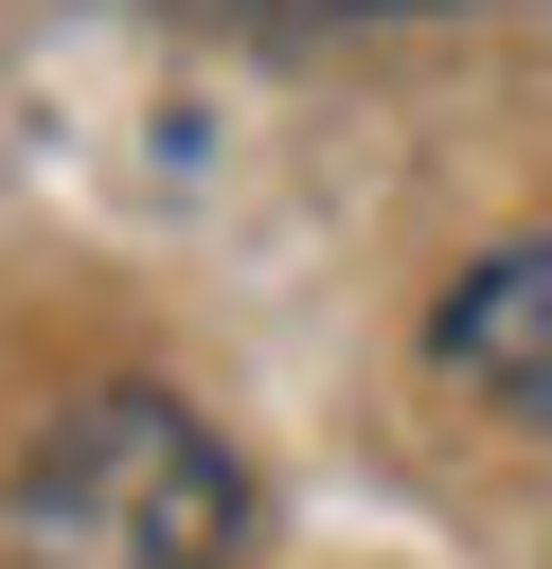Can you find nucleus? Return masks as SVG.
<instances>
[{
	"label": "nucleus",
	"mask_w": 552,
	"mask_h": 569,
	"mask_svg": "<svg viewBox=\"0 0 552 569\" xmlns=\"http://www.w3.org/2000/svg\"><path fill=\"white\" fill-rule=\"evenodd\" d=\"M249 462L178 391H89L0 462V569H231Z\"/></svg>",
	"instance_id": "obj_1"
},
{
	"label": "nucleus",
	"mask_w": 552,
	"mask_h": 569,
	"mask_svg": "<svg viewBox=\"0 0 552 569\" xmlns=\"http://www.w3.org/2000/svg\"><path fill=\"white\" fill-rule=\"evenodd\" d=\"M427 338H445V373H481L516 427H552V249H481Z\"/></svg>",
	"instance_id": "obj_2"
},
{
	"label": "nucleus",
	"mask_w": 552,
	"mask_h": 569,
	"mask_svg": "<svg viewBox=\"0 0 552 569\" xmlns=\"http://www.w3.org/2000/svg\"><path fill=\"white\" fill-rule=\"evenodd\" d=\"M303 18H410V0H303Z\"/></svg>",
	"instance_id": "obj_3"
}]
</instances>
